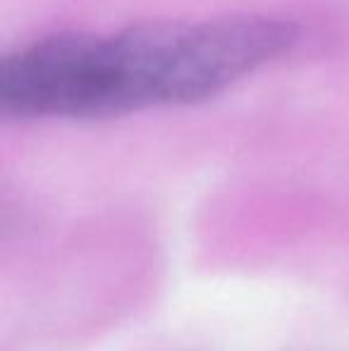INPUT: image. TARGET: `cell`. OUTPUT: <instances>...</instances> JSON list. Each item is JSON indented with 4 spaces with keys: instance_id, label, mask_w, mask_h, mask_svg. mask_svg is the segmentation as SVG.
<instances>
[{
    "instance_id": "1",
    "label": "cell",
    "mask_w": 349,
    "mask_h": 351,
    "mask_svg": "<svg viewBox=\"0 0 349 351\" xmlns=\"http://www.w3.org/2000/svg\"><path fill=\"white\" fill-rule=\"evenodd\" d=\"M132 110L139 108L122 32L58 34L0 56V120Z\"/></svg>"
}]
</instances>
